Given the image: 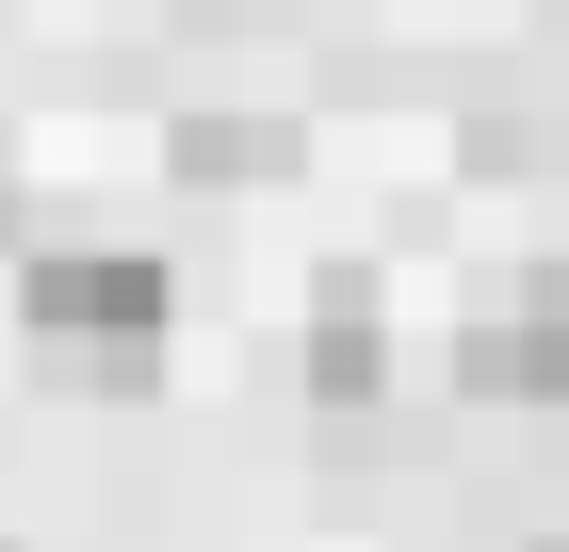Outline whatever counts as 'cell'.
<instances>
[{
	"mask_svg": "<svg viewBox=\"0 0 569 552\" xmlns=\"http://www.w3.org/2000/svg\"><path fill=\"white\" fill-rule=\"evenodd\" d=\"M309 407L326 423H375L391 407V325H375V277L326 260V293H309Z\"/></svg>",
	"mask_w": 569,
	"mask_h": 552,
	"instance_id": "3957f363",
	"label": "cell"
},
{
	"mask_svg": "<svg viewBox=\"0 0 569 552\" xmlns=\"http://www.w3.org/2000/svg\"><path fill=\"white\" fill-rule=\"evenodd\" d=\"M179 179H212V195L293 179V130H277V114H179Z\"/></svg>",
	"mask_w": 569,
	"mask_h": 552,
	"instance_id": "277c9868",
	"label": "cell"
},
{
	"mask_svg": "<svg viewBox=\"0 0 569 552\" xmlns=\"http://www.w3.org/2000/svg\"><path fill=\"white\" fill-rule=\"evenodd\" d=\"M456 390H472V407H569V260L472 293V325H456Z\"/></svg>",
	"mask_w": 569,
	"mask_h": 552,
	"instance_id": "7a4b0ae2",
	"label": "cell"
},
{
	"mask_svg": "<svg viewBox=\"0 0 569 552\" xmlns=\"http://www.w3.org/2000/svg\"><path fill=\"white\" fill-rule=\"evenodd\" d=\"M537 552H569V536H537Z\"/></svg>",
	"mask_w": 569,
	"mask_h": 552,
	"instance_id": "5b68a950",
	"label": "cell"
},
{
	"mask_svg": "<svg viewBox=\"0 0 569 552\" xmlns=\"http://www.w3.org/2000/svg\"><path fill=\"white\" fill-rule=\"evenodd\" d=\"M163 260L147 244H66L17 277V325H33V358H66L82 390H147V358H163Z\"/></svg>",
	"mask_w": 569,
	"mask_h": 552,
	"instance_id": "6da1fadb",
	"label": "cell"
}]
</instances>
